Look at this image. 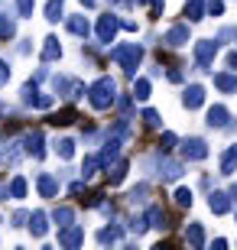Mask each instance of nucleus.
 <instances>
[{"mask_svg":"<svg viewBox=\"0 0 237 250\" xmlns=\"http://www.w3.org/2000/svg\"><path fill=\"white\" fill-rule=\"evenodd\" d=\"M117 29H120V20L114 17V13H104V17L98 20V42L110 46V42H114V36H117Z\"/></svg>","mask_w":237,"mask_h":250,"instance_id":"obj_3","label":"nucleus"},{"mask_svg":"<svg viewBox=\"0 0 237 250\" xmlns=\"http://www.w3.org/2000/svg\"><path fill=\"white\" fill-rule=\"evenodd\" d=\"M110 3H120V0H110Z\"/></svg>","mask_w":237,"mask_h":250,"instance_id":"obj_49","label":"nucleus"},{"mask_svg":"<svg viewBox=\"0 0 237 250\" xmlns=\"http://www.w3.org/2000/svg\"><path fill=\"white\" fill-rule=\"evenodd\" d=\"M215 88H218V91H224V94H234L237 91V75L218 72V75H215Z\"/></svg>","mask_w":237,"mask_h":250,"instance_id":"obj_15","label":"nucleus"},{"mask_svg":"<svg viewBox=\"0 0 237 250\" xmlns=\"http://www.w3.org/2000/svg\"><path fill=\"white\" fill-rule=\"evenodd\" d=\"M133 98H137V101H146V98H150V78H137V84H133Z\"/></svg>","mask_w":237,"mask_h":250,"instance_id":"obj_32","label":"nucleus"},{"mask_svg":"<svg viewBox=\"0 0 237 250\" xmlns=\"http://www.w3.org/2000/svg\"><path fill=\"white\" fill-rule=\"evenodd\" d=\"M94 3H98V0H82V7H94Z\"/></svg>","mask_w":237,"mask_h":250,"instance_id":"obj_48","label":"nucleus"},{"mask_svg":"<svg viewBox=\"0 0 237 250\" xmlns=\"http://www.w3.org/2000/svg\"><path fill=\"white\" fill-rule=\"evenodd\" d=\"M146 192H150V186H137V188H133V192H130V205L143 202V198H146Z\"/></svg>","mask_w":237,"mask_h":250,"instance_id":"obj_41","label":"nucleus"},{"mask_svg":"<svg viewBox=\"0 0 237 250\" xmlns=\"http://www.w3.org/2000/svg\"><path fill=\"white\" fill-rule=\"evenodd\" d=\"M98 169H101V159L98 156H85V163H82V179L88 182V179H94L98 176Z\"/></svg>","mask_w":237,"mask_h":250,"instance_id":"obj_23","label":"nucleus"},{"mask_svg":"<svg viewBox=\"0 0 237 250\" xmlns=\"http://www.w3.org/2000/svg\"><path fill=\"white\" fill-rule=\"evenodd\" d=\"M208 205H211V211H215V214H228L231 211V198L224 192H211Z\"/></svg>","mask_w":237,"mask_h":250,"instance_id":"obj_17","label":"nucleus"},{"mask_svg":"<svg viewBox=\"0 0 237 250\" xmlns=\"http://www.w3.org/2000/svg\"><path fill=\"white\" fill-rule=\"evenodd\" d=\"M59 244H62V247H78V244H85V228H78V224L59 228Z\"/></svg>","mask_w":237,"mask_h":250,"instance_id":"obj_7","label":"nucleus"},{"mask_svg":"<svg viewBox=\"0 0 237 250\" xmlns=\"http://www.w3.org/2000/svg\"><path fill=\"white\" fill-rule=\"evenodd\" d=\"M127 159H117V163H114V169H110L108 176H110V186H120V182H124V176H127Z\"/></svg>","mask_w":237,"mask_h":250,"instance_id":"obj_26","label":"nucleus"},{"mask_svg":"<svg viewBox=\"0 0 237 250\" xmlns=\"http://www.w3.org/2000/svg\"><path fill=\"white\" fill-rule=\"evenodd\" d=\"M185 241L192 247H205V231H201V224H189V231H185Z\"/></svg>","mask_w":237,"mask_h":250,"instance_id":"obj_24","label":"nucleus"},{"mask_svg":"<svg viewBox=\"0 0 237 250\" xmlns=\"http://www.w3.org/2000/svg\"><path fill=\"white\" fill-rule=\"evenodd\" d=\"M23 153H29L33 159H39L46 149H43V130H29L26 137H23Z\"/></svg>","mask_w":237,"mask_h":250,"instance_id":"obj_8","label":"nucleus"},{"mask_svg":"<svg viewBox=\"0 0 237 250\" xmlns=\"http://www.w3.org/2000/svg\"><path fill=\"white\" fill-rule=\"evenodd\" d=\"M146 228H159V231L169 228V218H166V211L159 205H150V208H146Z\"/></svg>","mask_w":237,"mask_h":250,"instance_id":"obj_10","label":"nucleus"},{"mask_svg":"<svg viewBox=\"0 0 237 250\" xmlns=\"http://www.w3.org/2000/svg\"><path fill=\"white\" fill-rule=\"evenodd\" d=\"M143 124H146V127H159L163 121H159V114H156L153 107H146V111H143Z\"/></svg>","mask_w":237,"mask_h":250,"instance_id":"obj_38","label":"nucleus"},{"mask_svg":"<svg viewBox=\"0 0 237 250\" xmlns=\"http://www.w3.org/2000/svg\"><path fill=\"white\" fill-rule=\"evenodd\" d=\"M150 3H153V13L159 17V13H163V0H150Z\"/></svg>","mask_w":237,"mask_h":250,"instance_id":"obj_46","label":"nucleus"},{"mask_svg":"<svg viewBox=\"0 0 237 250\" xmlns=\"http://www.w3.org/2000/svg\"><path fill=\"white\" fill-rule=\"evenodd\" d=\"M26 221H29V231H33V237H46V231H49V218H46L43 211H33Z\"/></svg>","mask_w":237,"mask_h":250,"instance_id":"obj_13","label":"nucleus"},{"mask_svg":"<svg viewBox=\"0 0 237 250\" xmlns=\"http://www.w3.org/2000/svg\"><path fill=\"white\" fill-rule=\"evenodd\" d=\"M13 36H17V23L7 13H0V39H13Z\"/></svg>","mask_w":237,"mask_h":250,"instance_id":"obj_27","label":"nucleus"},{"mask_svg":"<svg viewBox=\"0 0 237 250\" xmlns=\"http://www.w3.org/2000/svg\"><path fill=\"white\" fill-rule=\"evenodd\" d=\"M59 56H62V46H59L55 36H49L46 42H43V62H55Z\"/></svg>","mask_w":237,"mask_h":250,"instance_id":"obj_18","label":"nucleus"},{"mask_svg":"<svg viewBox=\"0 0 237 250\" xmlns=\"http://www.w3.org/2000/svg\"><path fill=\"white\" fill-rule=\"evenodd\" d=\"M172 146H175V133H163V137H159V149H163V153H169Z\"/></svg>","mask_w":237,"mask_h":250,"instance_id":"obj_40","label":"nucleus"},{"mask_svg":"<svg viewBox=\"0 0 237 250\" xmlns=\"http://www.w3.org/2000/svg\"><path fill=\"white\" fill-rule=\"evenodd\" d=\"M114 98H117V84H114L110 75H101L98 82L88 88V101H91L94 111H108L110 104H114Z\"/></svg>","mask_w":237,"mask_h":250,"instance_id":"obj_1","label":"nucleus"},{"mask_svg":"<svg viewBox=\"0 0 237 250\" xmlns=\"http://www.w3.org/2000/svg\"><path fill=\"white\" fill-rule=\"evenodd\" d=\"M163 42H166L169 49H179V46H185V42H189V26H185V23L172 26V29H169V33L163 36Z\"/></svg>","mask_w":237,"mask_h":250,"instance_id":"obj_9","label":"nucleus"},{"mask_svg":"<svg viewBox=\"0 0 237 250\" xmlns=\"http://www.w3.org/2000/svg\"><path fill=\"white\" fill-rule=\"evenodd\" d=\"M237 172V146H228L221 156V176H234Z\"/></svg>","mask_w":237,"mask_h":250,"instance_id":"obj_16","label":"nucleus"},{"mask_svg":"<svg viewBox=\"0 0 237 250\" xmlns=\"http://www.w3.org/2000/svg\"><path fill=\"white\" fill-rule=\"evenodd\" d=\"M205 10H208L211 17H221V13H224V0H208V3H205Z\"/></svg>","mask_w":237,"mask_h":250,"instance_id":"obj_39","label":"nucleus"},{"mask_svg":"<svg viewBox=\"0 0 237 250\" xmlns=\"http://www.w3.org/2000/svg\"><path fill=\"white\" fill-rule=\"evenodd\" d=\"M7 78H10V65L0 59V84H7Z\"/></svg>","mask_w":237,"mask_h":250,"instance_id":"obj_43","label":"nucleus"},{"mask_svg":"<svg viewBox=\"0 0 237 250\" xmlns=\"http://www.w3.org/2000/svg\"><path fill=\"white\" fill-rule=\"evenodd\" d=\"M117 156H120V140H117V137H110V140H108V146H104V153H101L98 159H101V166H104V163H110V159H117Z\"/></svg>","mask_w":237,"mask_h":250,"instance_id":"obj_22","label":"nucleus"},{"mask_svg":"<svg viewBox=\"0 0 237 250\" xmlns=\"http://www.w3.org/2000/svg\"><path fill=\"white\" fill-rule=\"evenodd\" d=\"M68 29H72L75 36H82V39H88V33H91V23L85 17H68Z\"/></svg>","mask_w":237,"mask_h":250,"instance_id":"obj_20","label":"nucleus"},{"mask_svg":"<svg viewBox=\"0 0 237 250\" xmlns=\"http://www.w3.org/2000/svg\"><path fill=\"white\" fill-rule=\"evenodd\" d=\"M33 10H36V0H17V13L20 17H33Z\"/></svg>","mask_w":237,"mask_h":250,"instance_id":"obj_37","label":"nucleus"},{"mask_svg":"<svg viewBox=\"0 0 237 250\" xmlns=\"http://www.w3.org/2000/svg\"><path fill=\"white\" fill-rule=\"evenodd\" d=\"M159 176H163V179H179V176H182V163L163 159V163H159Z\"/></svg>","mask_w":237,"mask_h":250,"instance_id":"obj_21","label":"nucleus"},{"mask_svg":"<svg viewBox=\"0 0 237 250\" xmlns=\"http://www.w3.org/2000/svg\"><path fill=\"white\" fill-rule=\"evenodd\" d=\"M98 241L101 244H117L120 241V231H117V228H104V231L98 234Z\"/></svg>","mask_w":237,"mask_h":250,"instance_id":"obj_34","label":"nucleus"},{"mask_svg":"<svg viewBox=\"0 0 237 250\" xmlns=\"http://www.w3.org/2000/svg\"><path fill=\"white\" fill-rule=\"evenodd\" d=\"M185 17H189V23L205 20V0H189V3H185Z\"/></svg>","mask_w":237,"mask_h":250,"instance_id":"obj_19","label":"nucleus"},{"mask_svg":"<svg viewBox=\"0 0 237 250\" xmlns=\"http://www.w3.org/2000/svg\"><path fill=\"white\" fill-rule=\"evenodd\" d=\"M182 156L192 159V163H198V159L208 156V143H205L201 137H189V140L182 143Z\"/></svg>","mask_w":237,"mask_h":250,"instance_id":"obj_6","label":"nucleus"},{"mask_svg":"<svg viewBox=\"0 0 237 250\" xmlns=\"http://www.w3.org/2000/svg\"><path fill=\"white\" fill-rule=\"evenodd\" d=\"M26 218H29L26 211H17V214H13V228H23V221H26Z\"/></svg>","mask_w":237,"mask_h":250,"instance_id":"obj_44","label":"nucleus"},{"mask_svg":"<svg viewBox=\"0 0 237 250\" xmlns=\"http://www.w3.org/2000/svg\"><path fill=\"white\" fill-rule=\"evenodd\" d=\"M23 195H26V179L17 176L13 182H10V198H23Z\"/></svg>","mask_w":237,"mask_h":250,"instance_id":"obj_33","label":"nucleus"},{"mask_svg":"<svg viewBox=\"0 0 237 250\" xmlns=\"http://www.w3.org/2000/svg\"><path fill=\"white\" fill-rule=\"evenodd\" d=\"M36 107H43V111H46V107H52V94H39Z\"/></svg>","mask_w":237,"mask_h":250,"instance_id":"obj_42","label":"nucleus"},{"mask_svg":"<svg viewBox=\"0 0 237 250\" xmlns=\"http://www.w3.org/2000/svg\"><path fill=\"white\" fill-rule=\"evenodd\" d=\"M36 186H39V195H43V198H55V195H59V179L49 176V172H43V176L36 179Z\"/></svg>","mask_w":237,"mask_h":250,"instance_id":"obj_12","label":"nucleus"},{"mask_svg":"<svg viewBox=\"0 0 237 250\" xmlns=\"http://www.w3.org/2000/svg\"><path fill=\"white\" fill-rule=\"evenodd\" d=\"M75 121H78V111H75V107H65V111H59L52 117L55 127H68V124H75Z\"/></svg>","mask_w":237,"mask_h":250,"instance_id":"obj_25","label":"nucleus"},{"mask_svg":"<svg viewBox=\"0 0 237 250\" xmlns=\"http://www.w3.org/2000/svg\"><path fill=\"white\" fill-rule=\"evenodd\" d=\"M55 153L62 159H72L75 156V140H59V143H55Z\"/></svg>","mask_w":237,"mask_h":250,"instance_id":"obj_30","label":"nucleus"},{"mask_svg":"<svg viewBox=\"0 0 237 250\" xmlns=\"http://www.w3.org/2000/svg\"><path fill=\"white\" fill-rule=\"evenodd\" d=\"M52 218H55V224H59V228H68V224L75 221V211H72V208H55Z\"/></svg>","mask_w":237,"mask_h":250,"instance_id":"obj_28","label":"nucleus"},{"mask_svg":"<svg viewBox=\"0 0 237 250\" xmlns=\"http://www.w3.org/2000/svg\"><path fill=\"white\" fill-rule=\"evenodd\" d=\"M175 205H179V208H189L192 205V188H175Z\"/></svg>","mask_w":237,"mask_h":250,"instance_id":"obj_35","label":"nucleus"},{"mask_svg":"<svg viewBox=\"0 0 237 250\" xmlns=\"http://www.w3.org/2000/svg\"><path fill=\"white\" fill-rule=\"evenodd\" d=\"M62 3L65 0H49L46 3V20L49 23H59V17H62Z\"/></svg>","mask_w":237,"mask_h":250,"instance_id":"obj_29","label":"nucleus"},{"mask_svg":"<svg viewBox=\"0 0 237 250\" xmlns=\"http://www.w3.org/2000/svg\"><path fill=\"white\" fill-rule=\"evenodd\" d=\"M36 101H39V88H36V82L23 84V104H33V107H36Z\"/></svg>","mask_w":237,"mask_h":250,"instance_id":"obj_31","label":"nucleus"},{"mask_svg":"<svg viewBox=\"0 0 237 250\" xmlns=\"http://www.w3.org/2000/svg\"><path fill=\"white\" fill-rule=\"evenodd\" d=\"M228 65H231V68H237V52H231V56H228Z\"/></svg>","mask_w":237,"mask_h":250,"instance_id":"obj_47","label":"nucleus"},{"mask_svg":"<svg viewBox=\"0 0 237 250\" xmlns=\"http://www.w3.org/2000/svg\"><path fill=\"white\" fill-rule=\"evenodd\" d=\"M231 114L224 104H215V107H208V127H228Z\"/></svg>","mask_w":237,"mask_h":250,"instance_id":"obj_14","label":"nucleus"},{"mask_svg":"<svg viewBox=\"0 0 237 250\" xmlns=\"http://www.w3.org/2000/svg\"><path fill=\"white\" fill-rule=\"evenodd\" d=\"M52 84H55V91L65 94L68 101H75V98H82V94H85V84H82V82H75V78H65V75H59Z\"/></svg>","mask_w":237,"mask_h":250,"instance_id":"obj_5","label":"nucleus"},{"mask_svg":"<svg viewBox=\"0 0 237 250\" xmlns=\"http://www.w3.org/2000/svg\"><path fill=\"white\" fill-rule=\"evenodd\" d=\"M17 159H20L17 149H3L0 146V166H3V163H7V166H17Z\"/></svg>","mask_w":237,"mask_h":250,"instance_id":"obj_36","label":"nucleus"},{"mask_svg":"<svg viewBox=\"0 0 237 250\" xmlns=\"http://www.w3.org/2000/svg\"><path fill=\"white\" fill-rule=\"evenodd\" d=\"M182 104L189 107V111L201 107V104H205V88H201V84H189V88H185V98H182Z\"/></svg>","mask_w":237,"mask_h":250,"instance_id":"obj_11","label":"nucleus"},{"mask_svg":"<svg viewBox=\"0 0 237 250\" xmlns=\"http://www.w3.org/2000/svg\"><path fill=\"white\" fill-rule=\"evenodd\" d=\"M82 188H85L82 182H72V186H68V192H72V195H82Z\"/></svg>","mask_w":237,"mask_h":250,"instance_id":"obj_45","label":"nucleus"},{"mask_svg":"<svg viewBox=\"0 0 237 250\" xmlns=\"http://www.w3.org/2000/svg\"><path fill=\"white\" fill-rule=\"evenodd\" d=\"M110 59H114L127 75H137V65H140V59H143V46H137V42L117 46V49H110Z\"/></svg>","mask_w":237,"mask_h":250,"instance_id":"obj_2","label":"nucleus"},{"mask_svg":"<svg viewBox=\"0 0 237 250\" xmlns=\"http://www.w3.org/2000/svg\"><path fill=\"white\" fill-rule=\"evenodd\" d=\"M215 56H218V42H215V39H198V42H195V62H198L201 68H208V65L215 62Z\"/></svg>","mask_w":237,"mask_h":250,"instance_id":"obj_4","label":"nucleus"}]
</instances>
